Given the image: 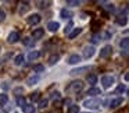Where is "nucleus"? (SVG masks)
<instances>
[{
    "label": "nucleus",
    "mask_w": 129,
    "mask_h": 113,
    "mask_svg": "<svg viewBox=\"0 0 129 113\" xmlns=\"http://www.w3.org/2000/svg\"><path fill=\"white\" fill-rule=\"evenodd\" d=\"M87 95H90V96H97V95H101V89L100 88H97V87H92V88H89L87 89Z\"/></svg>",
    "instance_id": "13"
},
{
    "label": "nucleus",
    "mask_w": 129,
    "mask_h": 113,
    "mask_svg": "<svg viewBox=\"0 0 129 113\" xmlns=\"http://www.w3.org/2000/svg\"><path fill=\"white\" fill-rule=\"evenodd\" d=\"M67 4H68V6L75 7V6H79V4H81V2H79V0H67Z\"/></svg>",
    "instance_id": "32"
},
{
    "label": "nucleus",
    "mask_w": 129,
    "mask_h": 113,
    "mask_svg": "<svg viewBox=\"0 0 129 113\" xmlns=\"http://www.w3.org/2000/svg\"><path fill=\"white\" fill-rule=\"evenodd\" d=\"M4 20H6V13H4V10L0 9V23H3Z\"/></svg>",
    "instance_id": "37"
},
{
    "label": "nucleus",
    "mask_w": 129,
    "mask_h": 113,
    "mask_svg": "<svg viewBox=\"0 0 129 113\" xmlns=\"http://www.w3.org/2000/svg\"><path fill=\"white\" fill-rule=\"evenodd\" d=\"M82 57L79 56V54H71L70 57H68V64H78L79 62H81Z\"/></svg>",
    "instance_id": "12"
},
{
    "label": "nucleus",
    "mask_w": 129,
    "mask_h": 113,
    "mask_svg": "<svg viewBox=\"0 0 129 113\" xmlns=\"http://www.w3.org/2000/svg\"><path fill=\"white\" fill-rule=\"evenodd\" d=\"M21 92H22V88H17V89H14L15 95H18V93H21Z\"/></svg>",
    "instance_id": "41"
},
{
    "label": "nucleus",
    "mask_w": 129,
    "mask_h": 113,
    "mask_svg": "<svg viewBox=\"0 0 129 113\" xmlns=\"http://www.w3.org/2000/svg\"><path fill=\"white\" fill-rule=\"evenodd\" d=\"M38 82H39V76H36V74H32V76H29L26 78V84L28 85H35Z\"/></svg>",
    "instance_id": "11"
},
{
    "label": "nucleus",
    "mask_w": 129,
    "mask_h": 113,
    "mask_svg": "<svg viewBox=\"0 0 129 113\" xmlns=\"http://www.w3.org/2000/svg\"><path fill=\"white\" fill-rule=\"evenodd\" d=\"M0 50H2V49H0Z\"/></svg>",
    "instance_id": "43"
},
{
    "label": "nucleus",
    "mask_w": 129,
    "mask_h": 113,
    "mask_svg": "<svg viewBox=\"0 0 129 113\" xmlns=\"http://www.w3.org/2000/svg\"><path fill=\"white\" fill-rule=\"evenodd\" d=\"M92 28H93V31L99 29V23H97V21H93V23H92Z\"/></svg>",
    "instance_id": "39"
},
{
    "label": "nucleus",
    "mask_w": 129,
    "mask_h": 113,
    "mask_svg": "<svg viewBox=\"0 0 129 113\" xmlns=\"http://www.w3.org/2000/svg\"><path fill=\"white\" fill-rule=\"evenodd\" d=\"M111 53H112L111 45H106V46H104V48L100 50V57H101V59H107V57H108Z\"/></svg>",
    "instance_id": "4"
},
{
    "label": "nucleus",
    "mask_w": 129,
    "mask_h": 113,
    "mask_svg": "<svg viewBox=\"0 0 129 113\" xmlns=\"http://www.w3.org/2000/svg\"><path fill=\"white\" fill-rule=\"evenodd\" d=\"M103 7H104L106 10H112V9H114V4H112V3H106Z\"/></svg>",
    "instance_id": "38"
},
{
    "label": "nucleus",
    "mask_w": 129,
    "mask_h": 113,
    "mask_svg": "<svg viewBox=\"0 0 129 113\" xmlns=\"http://www.w3.org/2000/svg\"><path fill=\"white\" fill-rule=\"evenodd\" d=\"M47 103H49L47 99H40V101H39V106H38V107H39V110H45L46 107H47Z\"/></svg>",
    "instance_id": "22"
},
{
    "label": "nucleus",
    "mask_w": 129,
    "mask_h": 113,
    "mask_svg": "<svg viewBox=\"0 0 129 113\" xmlns=\"http://www.w3.org/2000/svg\"><path fill=\"white\" fill-rule=\"evenodd\" d=\"M40 20H42V17H40L39 14H31L28 18H26V21H28L31 25H36V24H39Z\"/></svg>",
    "instance_id": "6"
},
{
    "label": "nucleus",
    "mask_w": 129,
    "mask_h": 113,
    "mask_svg": "<svg viewBox=\"0 0 129 113\" xmlns=\"http://www.w3.org/2000/svg\"><path fill=\"white\" fill-rule=\"evenodd\" d=\"M61 17L62 18H71L72 17V13H71L70 10H67V9H62L61 10Z\"/></svg>",
    "instance_id": "25"
},
{
    "label": "nucleus",
    "mask_w": 129,
    "mask_h": 113,
    "mask_svg": "<svg viewBox=\"0 0 129 113\" xmlns=\"http://www.w3.org/2000/svg\"><path fill=\"white\" fill-rule=\"evenodd\" d=\"M22 43L25 46H31V45H34V41L31 39V38H24L22 39Z\"/></svg>",
    "instance_id": "33"
},
{
    "label": "nucleus",
    "mask_w": 129,
    "mask_h": 113,
    "mask_svg": "<svg viewBox=\"0 0 129 113\" xmlns=\"http://www.w3.org/2000/svg\"><path fill=\"white\" fill-rule=\"evenodd\" d=\"M31 99H32L34 102H36V101H40V92H39V91H36V92L31 93Z\"/></svg>",
    "instance_id": "30"
},
{
    "label": "nucleus",
    "mask_w": 129,
    "mask_h": 113,
    "mask_svg": "<svg viewBox=\"0 0 129 113\" xmlns=\"http://www.w3.org/2000/svg\"><path fill=\"white\" fill-rule=\"evenodd\" d=\"M26 105V101H25V98L24 96H18L17 98V106H20V107H24Z\"/></svg>",
    "instance_id": "27"
},
{
    "label": "nucleus",
    "mask_w": 129,
    "mask_h": 113,
    "mask_svg": "<svg viewBox=\"0 0 129 113\" xmlns=\"http://www.w3.org/2000/svg\"><path fill=\"white\" fill-rule=\"evenodd\" d=\"M51 99H54V101H56V99H57V101H60V99H61L60 92H57V91H56V92H53V93H51Z\"/></svg>",
    "instance_id": "36"
},
{
    "label": "nucleus",
    "mask_w": 129,
    "mask_h": 113,
    "mask_svg": "<svg viewBox=\"0 0 129 113\" xmlns=\"http://www.w3.org/2000/svg\"><path fill=\"white\" fill-rule=\"evenodd\" d=\"M115 23H117L118 25H125V24L128 23V18H126L125 14H123V15H118L117 20H115Z\"/></svg>",
    "instance_id": "17"
},
{
    "label": "nucleus",
    "mask_w": 129,
    "mask_h": 113,
    "mask_svg": "<svg viewBox=\"0 0 129 113\" xmlns=\"http://www.w3.org/2000/svg\"><path fill=\"white\" fill-rule=\"evenodd\" d=\"M123 92H126V85H123V84L118 85L117 89H115V93H117V95H121V93H123Z\"/></svg>",
    "instance_id": "21"
},
{
    "label": "nucleus",
    "mask_w": 129,
    "mask_h": 113,
    "mask_svg": "<svg viewBox=\"0 0 129 113\" xmlns=\"http://www.w3.org/2000/svg\"><path fill=\"white\" fill-rule=\"evenodd\" d=\"M82 88H83V82H82L81 80H78V81L70 82V84L65 87V91H67V92H71V93H78L79 91H82Z\"/></svg>",
    "instance_id": "1"
},
{
    "label": "nucleus",
    "mask_w": 129,
    "mask_h": 113,
    "mask_svg": "<svg viewBox=\"0 0 129 113\" xmlns=\"http://www.w3.org/2000/svg\"><path fill=\"white\" fill-rule=\"evenodd\" d=\"M43 35H45V29H43V28H36V29H34V32H32V38H34V39H32V41L40 39Z\"/></svg>",
    "instance_id": "8"
},
{
    "label": "nucleus",
    "mask_w": 129,
    "mask_h": 113,
    "mask_svg": "<svg viewBox=\"0 0 129 113\" xmlns=\"http://www.w3.org/2000/svg\"><path fill=\"white\" fill-rule=\"evenodd\" d=\"M114 77L112 76H104V77H101V84H103V88H110L112 84H114Z\"/></svg>",
    "instance_id": "3"
},
{
    "label": "nucleus",
    "mask_w": 129,
    "mask_h": 113,
    "mask_svg": "<svg viewBox=\"0 0 129 113\" xmlns=\"http://www.w3.org/2000/svg\"><path fill=\"white\" fill-rule=\"evenodd\" d=\"M29 10V4L26 3V2H24L22 4H21V7H20V14L22 15V14H25L26 11Z\"/></svg>",
    "instance_id": "20"
},
{
    "label": "nucleus",
    "mask_w": 129,
    "mask_h": 113,
    "mask_svg": "<svg viewBox=\"0 0 129 113\" xmlns=\"http://www.w3.org/2000/svg\"><path fill=\"white\" fill-rule=\"evenodd\" d=\"M81 32H82V28H75V29H72V31L68 34V38H70V39H75Z\"/></svg>",
    "instance_id": "16"
},
{
    "label": "nucleus",
    "mask_w": 129,
    "mask_h": 113,
    "mask_svg": "<svg viewBox=\"0 0 129 113\" xmlns=\"http://www.w3.org/2000/svg\"><path fill=\"white\" fill-rule=\"evenodd\" d=\"M20 39H21V38H20V34H18L17 31H13V32H10L9 38H7V41H9V43H17Z\"/></svg>",
    "instance_id": "7"
},
{
    "label": "nucleus",
    "mask_w": 129,
    "mask_h": 113,
    "mask_svg": "<svg viewBox=\"0 0 129 113\" xmlns=\"http://www.w3.org/2000/svg\"><path fill=\"white\" fill-rule=\"evenodd\" d=\"M40 54H42V52H39V50L29 52V54H28V60H29V62H32V60H36V59H39V57H40Z\"/></svg>",
    "instance_id": "14"
},
{
    "label": "nucleus",
    "mask_w": 129,
    "mask_h": 113,
    "mask_svg": "<svg viewBox=\"0 0 129 113\" xmlns=\"http://www.w3.org/2000/svg\"><path fill=\"white\" fill-rule=\"evenodd\" d=\"M7 102H9V95H6V93H2V95H0V106L6 105Z\"/></svg>",
    "instance_id": "28"
},
{
    "label": "nucleus",
    "mask_w": 129,
    "mask_h": 113,
    "mask_svg": "<svg viewBox=\"0 0 129 113\" xmlns=\"http://www.w3.org/2000/svg\"><path fill=\"white\" fill-rule=\"evenodd\" d=\"M79 113H90V112H79Z\"/></svg>",
    "instance_id": "42"
},
{
    "label": "nucleus",
    "mask_w": 129,
    "mask_h": 113,
    "mask_svg": "<svg viewBox=\"0 0 129 113\" xmlns=\"http://www.w3.org/2000/svg\"><path fill=\"white\" fill-rule=\"evenodd\" d=\"M68 113H79V106L78 105H71L70 109H68Z\"/></svg>",
    "instance_id": "31"
},
{
    "label": "nucleus",
    "mask_w": 129,
    "mask_h": 113,
    "mask_svg": "<svg viewBox=\"0 0 129 113\" xmlns=\"http://www.w3.org/2000/svg\"><path fill=\"white\" fill-rule=\"evenodd\" d=\"M51 4V2H39V7L40 9H45V7H49Z\"/></svg>",
    "instance_id": "35"
},
{
    "label": "nucleus",
    "mask_w": 129,
    "mask_h": 113,
    "mask_svg": "<svg viewBox=\"0 0 129 113\" xmlns=\"http://www.w3.org/2000/svg\"><path fill=\"white\" fill-rule=\"evenodd\" d=\"M94 52H96L94 46H85V49H83V57H85V59H90V57L94 54Z\"/></svg>",
    "instance_id": "5"
},
{
    "label": "nucleus",
    "mask_w": 129,
    "mask_h": 113,
    "mask_svg": "<svg viewBox=\"0 0 129 113\" xmlns=\"http://www.w3.org/2000/svg\"><path fill=\"white\" fill-rule=\"evenodd\" d=\"M87 82H89L90 85H94L96 82H97V77H96L94 74H89V76H87Z\"/></svg>",
    "instance_id": "24"
},
{
    "label": "nucleus",
    "mask_w": 129,
    "mask_h": 113,
    "mask_svg": "<svg viewBox=\"0 0 129 113\" xmlns=\"http://www.w3.org/2000/svg\"><path fill=\"white\" fill-rule=\"evenodd\" d=\"M100 105H101V99L99 98H90L83 102V106H86L87 109H97V107H100Z\"/></svg>",
    "instance_id": "2"
},
{
    "label": "nucleus",
    "mask_w": 129,
    "mask_h": 113,
    "mask_svg": "<svg viewBox=\"0 0 129 113\" xmlns=\"http://www.w3.org/2000/svg\"><path fill=\"white\" fill-rule=\"evenodd\" d=\"M34 71H35V73H43V71H45V66H42V64H35V66H34Z\"/></svg>",
    "instance_id": "29"
},
{
    "label": "nucleus",
    "mask_w": 129,
    "mask_h": 113,
    "mask_svg": "<svg viewBox=\"0 0 129 113\" xmlns=\"http://www.w3.org/2000/svg\"><path fill=\"white\" fill-rule=\"evenodd\" d=\"M90 66H83V67H78V68H74V70H71V74L72 76H78V74H82L85 73V71H89L90 70Z\"/></svg>",
    "instance_id": "9"
},
{
    "label": "nucleus",
    "mask_w": 129,
    "mask_h": 113,
    "mask_svg": "<svg viewBox=\"0 0 129 113\" xmlns=\"http://www.w3.org/2000/svg\"><path fill=\"white\" fill-rule=\"evenodd\" d=\"M122 102H123V99L121 98V96H118V98L112 99V101L110 102V109H117L119 105H122Z\"/></svg>",
    "instance_id": "10"
},
{
    "label": "nucleus",
    "mask_w": 129,
    "mask_h": 113,
    "mask_svg": "<svg viewBox=\"0 0 129 113\" xmlns=\"http://www.w3.org/2000/svg\"><path fill=\"white\" fill-rule=\"evenodd\" d=\"M92 41H93V43H97L99 41H101V39H100V36H97V35H94V36H93V39H92Z\"/></svg>",
    "instance_id": "40"
},
{
    "label": "nucleus",
    "mask_w": 129,
    "mask_h": 113,
    "mask_svg": "<svg viewBox=\"0 0 129 113\" xmlns=\"http://www.w3.org/2000/svg\"><path fill=\"white\" fill-rule=\"evenodd\" d=\"M72 25H74V24H72V21H70V24H68V25L65 27V29H64V32H65V34H70V32L72 31Z\"/></svg>",
    "instance_id": "34"
},
{
    "label": "nucleus",
    "mask_w": 129,
    "mask_h": 113,
    "mask_svg": "<svg viewBox=\"0 0 129 113\" xmlns=\"http://www.w3.org/2000/svg\"><path fill=\"white\" fill-rule=\"evenodd\" d=\"M22 110L25 113H35V106L34 105H25V106L22 107Z\"/></svg>",
    "instance_id": "23"
},
{
    "label": "nucleus",
    "mask_w": 129,
    "mask_h": 113,
    "mask_svg": "<svg viewBox=\"0 0 129 113\" xmlns=\"http://www.w3.org/2000/svg\"><path fill=\"white\" fill-rule=\"evenodd\" d=\"M119 46H121L122 50H128V48H129V39L128 38H123V39L119 42Z\"/></svg>",
    "instance_id": "19"
},
{
    "label": "nucleus",
    "mask_w": 129,
    "mask_h": 113,
    "mask_svg": "<svg viewBox=\"0 0 129 113\" xmlns=\"http://www.w3.org/2000/svg\"><path fill=\"white\" fill-rule=\"evenodd\" d=\"M47 28H49V31L56 32L57 29L60 28V24L57 23V21H51V23H49V24H47Z\"/></svg>",
    "instance_id": "15"
},
{
    "label": "nucleus",
    "mask_w": 129,
    "mask_h": 113,
    "mask_svg": "<svg viewBox=\"0 0 129 113\" xmlns=\"http://www.w3.org/2000/svg\"><path fill=\"white\" fill-rule=\"evenodd\" d=\"M58 60H60V54L58 53H54V54H51V56L49 57V64L53 66V64H56Z\"/></svg>",
    "instance_id": "18"
},
{
    "label": "nucleus",
    "mask_w": 129,
    "mask_h": 113,
    "mask_svg": "<svg viewBox=\"0 0 129 113\" xmlns=\"http://www.w3.org/2000/svg\"><path fill=\"white\" fill-rule=\"evenodd\" d=\"M24 63V56L22 54H18V56H15V59H14V64L15 66H21Z\"/></svg>",
    "instance_id": "26"
}]
</instances>
